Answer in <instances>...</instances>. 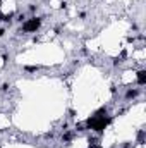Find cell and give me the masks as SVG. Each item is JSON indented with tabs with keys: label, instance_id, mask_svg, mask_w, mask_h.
<instances>
[{
	"label": "cell",
	"instance_id": "5b68a950",
	"mask_svg": "<svg viewBox=\"0 0 146 148\" xmlns=\"http://www.w3.org/2000/svg\"><path fill=\"white\" fill-rule=\"evenodd\" d=\"M0 36H3V29H0Z\"/></svg>",
	"mask_w": 146,
	"mask_h": 148
},
{
	"label": "cell",
	"instance_id": "6da1fadb",
	"mask_svg": "<svg viewBox=\"0 0 146 148\" xmlns=\"http://www.w3.org/2000/svg\"><path fill=\"white\" fill-rule=\"evenodd\" d=\"M40 24H41V19L40 17H33V19H29V21H26L23 24V29L26 33H31V31H36L38 28H40Z\"/></svg>",
	"mask_w": 146,
	"mask_h": 148
},
{
	"label": "cell",
	"instance_id": "277c9868",
	"mask_svg": "<svg viewBox=\"0 0 146 148\" xmlns=\"http://www.w3.org/2000/svg\"><path fill=\"white\" fill-rule=\"evenodd\" d=\"M24 69H26L28 73H36V71H38V67H36V66H26Z\"/></svg>",
	"mask_w": 146,
	"mask_h": 148
},
{
	"label": "cell",
	"instance_id": "7a4b0ae2",
	"mask_svg": "<svg viewBox=\"0 0 146 148\" xmlns=\"http://www.w3.org/2000/svg\"><path fill=\"white\" fill-rule=\"evenodd\" d=\"M138 84H146V71H139L138 73Z\"/></svg>",
	"mask_w": 146,
	"mask_h": 148
},
{
	"label": "cell",
	"instance_id": "3957f363",
	"mask_svg": "<svg viewBox=\"0 0 146 148\" xmlns=\"http://www.w3.org/2000/svg\"><path fill=\"white\" fill-rule=\"evenodd\" d=\"M138 93H139V91H138V90H129V91H127V95H126V97H127V98H131V97H136V95H138Z\"/></svg>",
	"mask_w": 146,
	"mask_h": 148
}]
</instances>
